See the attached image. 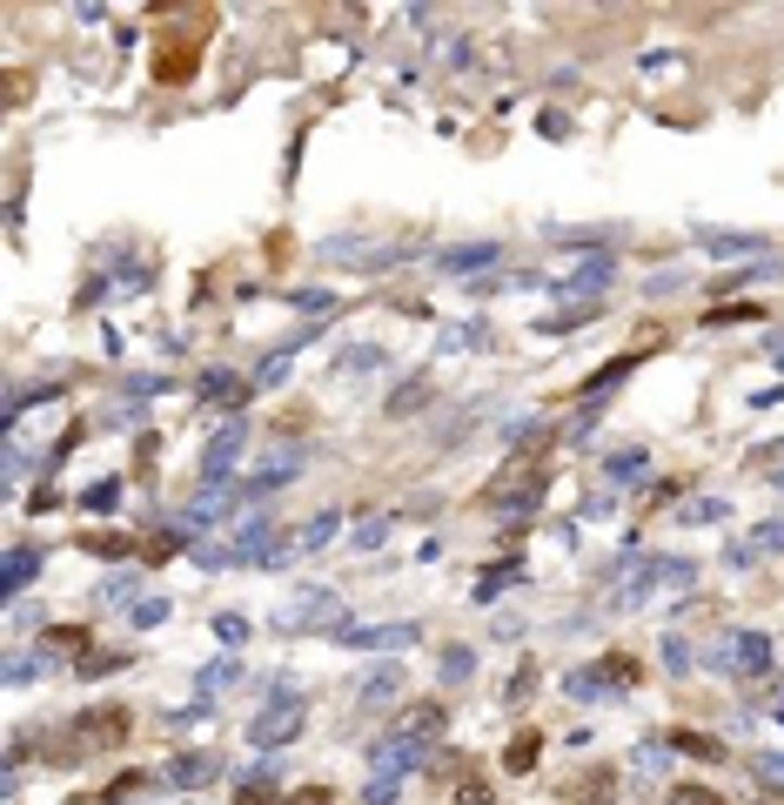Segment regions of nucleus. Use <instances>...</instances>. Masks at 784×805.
Masks as SVG:
<instances>
[{"mask_svg":"<svg viewBox=\"0 0 784 805\" xmlns=\"http://www.w3.org/2000/svg\"><path fill=\"white\" fill-rule=\"evenodd\" d=\"M536 752H543V739H536V732H517V739L503 745V772H530Z\"/></svg>","mask_w":784,"mask_h":805,"instance_id":"32","label":"nucleus"},{"mask_svg":"<svg viewBox=\"0 0 784 805\" xmlns=\"http://www.w3.org/2000/svg\"><path fill=\"white\" fill-rule=\"evenodd\" d=\"M517 578H523V564H517V557H503V564H490L483 578H477V591H469V598H477V604H490L503 584H517Z\"/></svg>","mask_w":784,"mask_h":805,"instance_id":"29","label":"nucleus"},{"mask_svg":"<svg viewBox=\"0 0 784 805\" xmlns=\"http://www.w3.org/2000/svg\"><path fill=\"white\" fill-rule=\"evenodd\" d=\"M678 524L691 530V524H724V496H691V504L678 511Z\"/></svg>","mask_w":784,"mask_h":805,"instance_id":"35","label":"nucleus"},{"mask_svg":"<svg viewBox=\"0 0 784 805\" xmlns=\"http://www.w3.org/2000/svg\"><path fill=\"white\" fill-rule=\"evenodd\" d=\"M456 805H496V798H490V785H483V779H469V785L456 792Z\"/></svg>","mask_w":784,"mask_h":805,"instance_id":"52","label":"nucleus"},{"mask_svg":"<svg viewBox=\"0 0 784 805\" xmlns=\"http://www.w3.org/2000/svg\"><path fill=\"white\" fill-rule=\"evenodd\" d=\"M295 805H329V785H308V792H302Z\"/></svg>","mask_w":784,"mask_h":805,"instance_id":"53","label":"nucleus"},{"mask_svg":"<svg viewBox=\"0 0 784 805\" xmlns=\"http://www.w3.org/2000/svg\"><path fill=\"white\" fill-rule=\"evenodd\" d=\"M295 350H302V342L289 336L282 350H268V356L255 363V376H249V382H255V390H276V382H289V369H295Z\"/></svg>","mask_w":784,"mask_h":805,"instance_id":"19","label":"nucleus"},{"mask_svg":"<svg viewBox=\"0 0 784 805\" xmlns=\"http://www.w3.org/2000/svg\"><path fill=\"white\" fill-rule=\"evenodd\" d=\"M376 249H382V242H369V236H329V242H316V262H323V268H336V262H363V268H369Z\"/></svg>","mask_w":784,"mask_h":805,"instance_id":"16","label":"nucleus"},{"mask_svg":"<svg viewBox=\"0 0 784 805\" xmlns=\"http://www.w3.org/2000/svg\"><path fill=\"white\" fill-rule=\"evenodd\" d=\"M382 363H389V356L376 350V342H356V350H342V363H336V369H342V376H356V369H382Z\"/></svg>","mask_w":784,"mask_h":805,"instance_id":"37","label":"nucleus"},{"mask_svg":"<svg viewBox=\"0 0 784 805\" xmlns=\"http://www.w3.org/2000/svg\"><path fill=\"white\" fill-rule=\"evenodd\" d=\"M422 765V745H409V739H382L376 752H369V779H389V785H403L409 772Z\"/></svg>","mask_w":784,"mask_h":805,"instance_id":"12","label":"nucleus"},{"mask_svg":"<svg viewBox=\"0 0 784 805\" xmlns=\"http://www.w3.org/2000/svg\"><path fill=\"white\" fill-rule=\"evenodd\" d=\"M302 464H308V450H302V443H282V450H268L262 464L249 470V483H242V490H255V496H268V490H289V483L302 477Z\"/></svg>","mask_w":784,"mask_h":805,"instance_id":"9","label":"nucleus"},{"mask_svg":"<svg viewBox=\"0 0 784 805\" xmlns=\"http://www.w3.org/2000/svg\"><path fill=\"white\" fill-rule=\"evenodd\" d=\"M777 363H784V342H777Z\"/></svg>","mask_w":784,"mask_h":805,"instance_id":"54","label":"nucleus"},{"mask_svg":"<svg viewBox=\"0 0 784 805\" xmlns=\"http://www.w3.org/2000/svg\"><path fill=\"white\" fill-rule=\"evenodd\" d=\"M215 638H222L228 651H242V644H249V618H235V611H222V618H215Z\"/></svg>","mask_w":784,"mask_h":805,"instance_id":"39","label":"nucleus"},{"mask_svg":"<svg viewBox=\"0 0 784 805\" xmlns=\"http://www.w3.org/2000/svg\"><path fill=\"white\" fill-rule=\"evenodd\" d=\"M342 651H403V644H422V625H349L342 638H336Z\"/></svg>","mask_w":784,"mask_h":805,"instance_id":"10","label":"nucleus"},{"mask_svg":"<svg viewBox=\"0 0 784 805\" xmlns=\"http://www.w3.org/2000/svg\"><path fill=\"white\" fill-rule=\"evenodd\" d=\"M168 618V598H141L135 604V625H162Z\"/></svg>","mask_w":784,"mask_h":805,"instance_id":"48","label":"nucleus"},{"mask_svg":"<svg viewBox=\"0 0 784 805\" xmlns=\"http://www.w3.org/2000/svg\"><path fill=\"white\" fill-rule=\"evenodd\" d=\"M396 692H403V665H376V671L363 678V705H369V712H376V705H389Z\"/></svg>","mask_w":784,"mask_h":805,"instance_id":"24","label":"nucleus"},{"mask_svg":"<svg viewBox=\"0 0 784 805\" xmlns=\"http://www.w3.org/2000/svg\"><path fill=\"white\" fill-rule=\"evenodd\" d=\"M396 792H403V785H389V779H369V785H363V805H396Z\"/></svg>","mask_w":784,"mask_h":805,"instance_id":"49","label":"nucleus"},{"mask_svg":"<svg viewBox=\"0 0 784 805\" xmlns=\"http://www.w3.org/2000/svg\"><path fill=\"white\" fill-rule=\"evenodd\" d=\"M671 805H724V798H718V792H704V785H678Z\"/></svg>","mask_w":784,"mask_h":805,"instance_id":"50","label":"nucleus"},{"mask_svg":"<svg viewBox=\"0 0 784 805\" xmlns=\"http://www.w3.org/2000/svg\"><path fill=\"white\" fill-rule=\"evenodd\" d=\"M731 323H764V316L751 310V302H744V310H711L704 316V329H731Z\"/></svg>","mask_w":784,"mask_h":805,"instance_id":"44","label":"nucleus"},{"mask_svg":"<svg viewBox=\"0 0 784 805\" xmlns=\"http://www.w3.org/2000/svg\"><path fill=\"white\" fill-rule=\"evenodd\" d=\"M637 678H644L637 651H604L597 665L564 671V699H577V705H610V699H623V692H637Z\"/></svg>","mask_w":784,"mask_h":805,"instance_id":"1","label":"nucleus"},{"mask_svg":"<svg viewBox=\"0 0 784 805\" xmlns=\"http://www.w3.org/2000/svg\"><path fill=\"white\" fill-rule=\"evenodd\" d=\"M751 544H758V557H777V551H784V517L758 524V530H751Z\"/></svg>","mask_w":784,"mask_h":805,"instance_id":"40","label":"nucleus"},{"mask_svg":"<svg viewBox=\"0 0 784 805\" xmlns=\"http://www.w3.org/2000/svg\"><path fill=\"white\" fill-rule=\"evenodd\" d=\"M235 678H242V665H235V658H215V665H202V671H194V692H202V699H215V692H228Z\"/></svg>","mask_w":784,"mask_h":805,"instance_id":"30","label":"nucleus"},{"mask_svg":"<svg viewBox=\"0 0 784 805\" xmlns=\"http://www.w3.org/2000/svg\"><path fill=\"white\" fill-rule=\"evenodd\" d=\"M711 665H718V671H737V678H764V671H771V638H764V631H737V638H718Z\"/></svg>","mask_w":784,"mask_h":805,"instance_id":"5","label":"nucleus"},{"mask_svg":"<svg viewBox=\"0 0 784 805\" xmlns=\"http://www.w3.org/2000/svg\"><path fill=\"white\" fill-rule=\"evenodd\" d=\"M128 658H122V651H108V658H101V651H81V671L88 678H101V671H122Z\"/></svg>","mask_w":784,"mask_h":805,"instance_id":"45","label":"nucleus"},{"mask_svg":"<svg viewBox=\"0 0 784 805\" xmlns=\"http://www.w3.org/2000/svg\"><path fill=\"white\" fill-rule=\"evenodd\" d=\"M644 470H650V456H644V450H617L610 464H604L610 483H631V477H644Z\"/></svg>","mask_w":784,"mask_h":805,"instance_id":"34","label":"nucleus"},{"mask_svg":"<svg viewBox=\"0 0 784 805\" xmlns=\"http://www.w3.org/2000/svg\"><path fill=\"white\" fill-rule=\"evenodd\" d=\"M536 692V665H517V671H509V684H503V705H523Z\"/></svg>","mask_w":784,"mask_h":805,"instance_id":"38","label":"nucleus"},{"mask_svg":"<svg viewBox=\"0 0 784 805\" xmlns=\"http://www.w3.org/2000/svg\"><path fill=\"white\" fill-rule=\"evenodd\" d=\"M631 369H637V356H617V363H604V369H597V382H591V397H604L610 382H623Z\"/></svg>","mask_w":784,"mask_h":805,"instance_id":"43","label":"nucleus"},{"mask_svg":"<svg viewBox=\"0 0 784 805\" xmlns=\"http://www.w3.org/2000/svg\"><path fill=\"white\" fill-rule=\"evenodd\" d=\"M443 725H450L443 705H416V712L396 725V739H409V745H437V739H443Z\"/></svg>","mask_w":784,"mask_h":805,"instance_id":"18","label":"nucleus"},{"mask_svg":"<svg viewBox=\"0 0 784 805\" xmlns=\"http://www.w3.org/2000/svg\"><path fill=\"white\" fill-rule=\"evenodd\" d=\"M276 631H323V638H342L349 631V604L336 584H302L282 611H276Z\"/></svg>","mask_w":784,"mask_h":805,"instance_id":"2","label":"nucleus"},{"mask_svg":"<svg viewBox=\"0 0 784 805\" xmlns=\"http://www.w3.org/2000/svg\"><path fill=\"white\" fill-rule=\"evenodd\" d=\"M490 342V329L483 323H456V329H443V356H463V350H483Z\"/></svg>","mask_w":784,"mask_h":805,"instance_id":"33","label":"nucleus"},{"mask_svg":"<svg viewBox=\"0 0 784 805\" xmlns=\"http://www.w3.org/2000/svg\"><path fill=\"white\" fill-rule=\"evenodd\" d=\"M382 530H389V517H363V524H356V551H376Z\"/></svg>","mask_w":784,"mask_h":805,"instance_id":"47","label":"nucleus"},{"mask_svg":"<svg viewBox=\"0 0 784 805\" xmlns=\"http://www.w3.org/2000/svg\"><path fill=\"white\" fill-rule=\"evenodd\" d=\"M509 483H517V490H496L503 511H536V504H543V477H536V470H530V477H509Z\"/></svg>","mask_w":784,"mask_h":805,"instance_id":"28","label":"nucleus"},{"mask_svg":"<svg viewBox=\"0 0 784 805\" xmlns=\"http://www.w3.org/2000/svg\"><path fill=\"white\" fill-rule=\"evenodd\" d=\"M255 390V382H242V376H235V369H208L202 376V403H222L228 416H242V397Z\"/></svg>","mask_w":784,"mask_h":805,"instance_id":"15","label":"nucleus"},{"mask_svg":"<svg viewBox=\"0 0 784 805\" xmlns=\"http://www.w3.org/2000/svg\"><path fill=\"white\" fill-rule=\"evenodd\" d=\"M34 570H41V551H14V557H8V570H0V591L21 598V591L34 584Z\"/></svg>","mask_w":784,"mask_h":805,"instance_id":"26","label":"nucleus"},{"mask_svg":"<svg viewBox=\"0 0 784 805\" xmlns=\"http://www.w3.org/2000/svg\"><path fill=\"white\" fill-rule=\"evenodd\" d=\"M235 805H276V785H268V779H249L242 792H235Z\"/></svg>","mask_w":784,"mask_h":805,"instance_id":"46","label":"nucleus"},{"mask_svg":"<svg viewBox=\"0 0 784 805\" xmlns=\"http://www.w3.org/2000/svg\"><path fill=\"white\" fill-rule=\"evenodd\" d=\"M302 725H308V699L282 684V692L268 699L255 718H249V745H255V752H282V745H295V739H302Z\"/></svg>","mask_w":784,"mask_h":805,"instance_id":"3","label":"nucleus"},{"mask_svg":"<svg viewBox=\"0 0 784 805\" xmlns=\"http://www.w3.org/2000/svg\"><path fill=\"white\" fill-rule=\"evenodd\" d=\"M122 732H128V718L122 712H88V718H74V732H67V745L54 752L61 765H74V758H88V752H101V745H122Z\"/></svg>","mask_w":784,"mask_h":805,"instance_id":"7","label":"nucleus"},{"mask_svg":"<svg viewBox=\"0 0 784 805\" xmlns=\"http://www.w3.org/2000/svg\"><path fill=\"white\" fill-rule=\"evenodd\" d=\"M610 276H617V262L604 249H591V255L564 262V276H551V289L557 295H597V289H610Z\"/></svg>","mask_w":784,"mask_h":805,"instance_id":"8","label":"nucleus"},{"mask_svg":"<svg viewBox=\"0 0 784 805\" xmlns=\"http://www.w3.org/2000/svg\"><path fill=\"white\" fill-rule=\"evenodd\" d=\"M657 584H697V564L691 557H637V570L617 584V611H644L657 598Z\"/></svg>","mask_w":784,"mask_h":805,"instance_id":"4","label":"nucleus"},{"mask_svg":"<svg viewBox=\"0 0 784 805\" xmlns=\"http://www.w3.org/2000/svg\"><path fill=\"white\" fill-rule=\"evenodd\" d=\"M577 805H617V772H610V765H597V772L577 779Z\"/></svg>","mask_w":784,"mask_h":805,"instance_id":"25","label":"nucleus"},{"mask_svg":"<svg viewBox=\"0 0 784 805\" xmlns=\"http://www.w3.org/2000/svg\"><path fill=\"white\" fill-rule=\"evenodd\" d=\"M222 772V758L215 752H175L168 765H162V785H181V792H194V785H208Z\"/></svg>","mask_w":784,"mask_h":805,"instance_id":"13","label":"nucleus"},{"mask_svg":"<svg viewBox=\"0 0 784 805\" xmlns=\"http://www.w3.org/2000/svg\"><path fill=\"white\" fill-rule=\"evenodd\" d=\"M81 504H88V511H114V504H122V483H114V477H101L94 490H81Z\"/></svg>","mask_w":784,"mask_h":805,"instance_id":"41","label":"nucleus"},{"mask_svg":"<svg viewBox=\"0 0 784 805\" xmlns=\"http://www.w3.org/2000/svg\"><path fill=\"white\" fill-rule=\"evenodd\" d=\"M242 496H249L242 483H202V496L181 511V524H188V530H208V524H222L235 504H242Z\"/></svg>","mask_w":784,"mask_h":805,"instance_id":"11","label":"nucleus"},{"mask_svg":"<svg viewBox=\"0 0 784 805\" xmlns=\"http://www.w3.org/2000/svg\"><path fill=\"white\" fill-rule=\"evenodd\" d=\"M490 262H503V242H456V249L437 255L443 276H477V268H490Z\"/></svg>","mask_w":784,"mask_h":805,"instance_id":"14","label":"nucleus"},{"mask_svg":"<svg viewBox=\"0 0 784 805\" xmlns=\"http://www.w3.org/2000/svg\"><path fill=\"white\" fill-rule=\"evenodd\" d=\"M242 450H249V416H222L208 450H202V483H228V470H235Z\"/></svg>","mask_w":784,"mask_h":805,"instance_id":"6","label":"nucleus"},{"mask_svg":"<svg viewBox=\"0 0 784 805\" xmlns=\"http://www.w3.org/2000/svg\"><path fill=\"white\" fill-rule=\"evenodd\" d=\"M744 772H751L764 792H784V752H744Z\"/></svg>","mask_w":784,"mask_h":805,"instance_id":"27","label":"nucleus"},{"mask_svg":"<svg viewBox=\"0 0 784 805\" xmlns=\"http://www.w3.org/2000/svg\"><path fill=\"white\" fill-rule=\"evenodd\" d=\"M663 665H671V671L684 678V671L697 665V651H691V638H663Z\"/></svg>","mask_w":784,"mask_h":805,"instance_id":"42","label":"nucleus"},{"mask_svg":"<svg viewBox=\"0 0 784 805\" xmlns=\"http://www.w3.org/2000/svg\"><path fill=\"white\" fill-rule=\"evenodd\" d=\"M437 678H443V684H469V678H477V644H443Z\"/></svg>","mask_w":784,"mask_h":805,"instance_id":"22","label":"nucleus"},{"mask_svg":"<svg viewBox=\"0 0 784 805\" xmlns=\"http://www.w3.org/2000/svg\"><path fill=\"white\" fill-rule=\"evenodd\" d=\"M422 403H429V376H409V382H396V390H389L382 416H389V424H403V416H416Z\"/></svg>","mask_w":784,"mask_h":805,"instance_id":"20","label":"nucleus"},{"mask_svg":"<svg viewBox=\"0 0 784 805\" xmlns=\"http://www.w3.org/2000/svg\"><path fill=\"white\" fill-rule=\"evenodd\" d=\"M168 376H128V397H162Z\"/></svg>","mask_w":784,"mask_h":805,"instance_id":"51","label":"nucleus"},{"mask_svg":"<svg viewBox=\"0 0 784 805\" xmlns=\"http://www.w3.org/2000/svg\"><path fill=\"white\" fill-rule=\"evenodd\" d=\"M663 765H671V739H644V745L631 752V772H637V779H657Z\"/></svg>","mask_w":784,"mask_h":805,"instance_id":"31","label":"nucleus"},{"mask_svg":"<svg viewBox=\"0 0 784 805\" xmlns=\"http://www.w3.org/2000/svg\"><path fill=\"white\" fill-rule=\"evenodd\" d=\"M671 752H684V758H697V765H724L731 752H724V739H711V732H671Z\"/></svg>","mask_w":784,"mask_h":805,"instance_id":"21","label":"nucleus"},{"mask_svg":"<svg viewBox=\"0 0 784 805\" xmlns=\"http://www.w3.org/2000/svg\"><path fill=\"white\" fill-rule=\"evenodd\" d=\"M336 530H342V511H316V517L295 530V551H323V544H336Z\"/></svg>","mask_w":784,"mask_h":805,"instance_id":"23","label":"nucleus"},{"mask_svg":"<svg viewBox=\"0 0 784 805\" xmlns=\"http://www.w3.org/2000/svg\"><path fill=\"white\" fill-rule=\"evenodd\" d=\"M135 591H141L135 570H114V578H101V604H135Z\"/></svg>","mask_w":784,"mask_h":805,"instance_id":"36","label":"nucleus"},{"mask_svg":"<svg viewBox=\"0 0 784 805\" xmlns=\"http://www.w3.org/2000/svg\"><path fill=\"white\" fill-rule=\"evenodd\" d=\"M697 242L711 249V255H758V262L771 255V242H764V236H731V228H697Z\"/></svg>","mask_w":784,"mask_h":805,"instance_id":"17","label":"nucleus"}]
</instances>
